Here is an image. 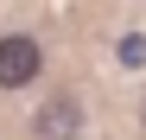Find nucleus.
Masks as SVG:
<instances>
[{
    "label": "nucleus",
    "mask_w": 146,
    "mask_h": 140,
    "mask_svg": "<svg viewBox=\"0 0 146 140\" xmlns=\"http://www.w3.org/2000/svg\"><path fill=\"white\" fill-rule=\"evenodd\" d=\"M32 140H76L89 127V115H83V96H70V89H51V96H38L32 108Z\"/></svg>",
    "instance_id": "f03ea898"
},
{
    "label": "nucleus",
    "mask_w": 146,
    "mask_h": 140,
    "mask_svg": "<svg viewBox=\"0 0 146 140\" xmlns=\"http://www.w3.org/2000/svg\"><path fill=\"white\" fill-rule=\"evenodd\" d=\"M121 64H146V38H121Z\"/></svg>",
    "instance_id": "7ed1b4c3"
},
{
    "label": "nucleus",
    "mask_w": 146,
    "mask_h": 140,
    "mask_svg": "<svg viewBox=\"0 0 146 140\" xmlns=\"http://www.w3.org/2000/svg\"><path fill=\"white\" fill-rule=\"evenodd\" d=\"M133 121H140V134H146V83H140V102H133Z\"/></svg>",
    "instance_id": "20e7f679"
},
{
    "label": "nucleus",
    "mask_w": 146,
    "mask_h": 140,
    "mask_svg": "<svg viewBox=\"0 0 146 140\" xmlns=\"http://www.w3.org/2000/svg\"><path fill=\"white\" fill-rule=\"evenodd\" d=\"M44 77V45L38 32H0V89H32Z\"/></svg>",
    "instance_id": "f257e3e1"
}]
</instances>
